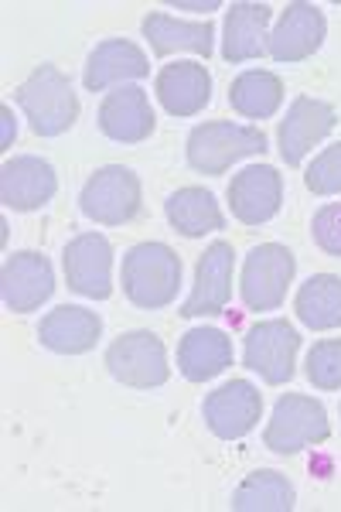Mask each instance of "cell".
I'll list each match as a JSON object with an SVG mask.
<instances>
[{"mask_svg":"<svg viewBox=\"0 0 341 512\" xmlns=\"http://www.w3.org/2000/svg\"><path fill=\"white\" fill-rule=\"evenodd\" d=\"M181 287V260L164 243H137L123 256V294L144 311L168 308Z\"/></svg>","mask_w":341,"mask_h":512,"instance_id":"obj_1","label":"cell"},{"mask_svg":"<svg viewBox=\"0 0 341 512\" xmlns=\"http://www.w3.org/2000/svg\"><path fill=\"white\" fill-rule=\"evenodd\" d=\"M18 106L24 110V117L31 120V130L38 137L65 134L79 117V99L72 93V82L55 65H41V69H35L21 82Z\"/></svg>","mask_w":341,"mask_h":512,"instance_id":"obj_2","label":"cell"},{"mask_svg":"<svg viewBox=\"0 0 341 512\" xmlns=\"http://www.w3.org/2000/svg\"><path fill=\"white\" fill-rule=\"evenodd\" d=\"M263 151V130L243 123H202L188 134V164L198 175H226L236 161Z\"/></svg>","mask_w":341,"mask_h":512,"instance_id":"obj_3","label":"cell"},{"mask_svg":"<svg viewBox=\"0 0 341 512\" xmlns=\"http://www.w3.org/2000/svg\"><path fill=\"white\" fill-rule=\"evenodd\" d=\"M331 424H328V410L321 407L318 400L301 393H287L277 400L273 407V417L266 424V448L273 454H297L311 444L328 441Z\"/></svg>","mask_w":341,"mask_h":512,"instance_id":"obj_4","label":"cell"},{"mask_svg":"<svg viewBox=\"0 0 341 512\" xmlns=\"http://www.w3.org/2000/svg\"><path fill=\"white\" fill-rule=\"evenodd\" d=\"M106 369L116 383L133 386V390H154V386H164L171 376L168 366V352H164V342L154 332H127L106 349Z\"/></svg>","mask_w":341,"mask_h":512,"instance_id":"obj_5","label":"cell"},{"mask_svg":"<svg viewBox=\"0 0 341 512\" xmlns=\"http://www.w3.org/2000/svg\"><path fill=\"white\" fill-rule=\"evenodd\" d=\"M297 349H301V335L284 318L260 321L246 332L243 342V366L253 369L263 383L284 386L294 379Z\"/></svg>","mask_w":341,"mask_h":512,"instance_id":"obj_6","label":"cell"},{"mask_svg":"<svg viewBox=\"0 0 341 512\" xmlns=\"http://www.w3.org/2000/svg\"><path fill=\"white\" fill-rule=\"evenodd\" d=\"M79 209L99 226H123L140 212V178L123 164H106L82 185Z\"/></svg>","mask_w":341,"mask_h":512,"instance_id":"obj_7","label":"cell"},{"mask_svg":"<svg viewBox=\"0 0 341 512\" xmlns=\"http://www.w3.org/2000/svg\"><path fill=\"white\" fill-rule=\"evenodd\" d=\"M294 253L280 243H263L249 250L243 263V301L249 311H277L287 297V284L294 280Z\"/></svg>","mask_w":341,"mask_h":512,"instance_id":"obj_8","label":"cell"},{"mask_svg":"<svg viewBox=\"0 0 341 512\" xmlns=\"http://www.w3.org/2000/svg\"><path fill=\"white\" fill-rule=\"evenodd\" d=\"M62 267L69 287L82 297L106 301L113 294V246L99 233H82L65 246Z\"/></svg>","mask_w":341,"mask_h":512,"instance_id":"obj_9","label":"cell"},{"mask_svg":"<svg viewBox=\"0 0 341 512\" xmlns=\"http://www.w3.org/2000/svg\"><path fill=\"white\" fill-rule=\"evenodd\" d=\"M335 123H338V113L331 103L311 99V96H297L277 130L280 158L287 161V168H297V164L314 151V144H321V140L335 130Z\"/></svg>","mask_w":341,"mask_h":512,"instance_id":"obj_10","label":"cell"},{"mask_svg":"<svg viewBox=\"0 0 341 512\" xmlns=\"http://www.w3.org/2000/svg\"><path fill=\"white\" fill-rule=\"evenodd\" d=\"M205 424L222 441H239L256 427L263 414V396L246 379H232V383L219 386L215 393L205 396Z\"/></svg>","mask_w":341,"mask_h":512,"instance_id":"obj_11","label":"cell"},{"mask_svg":"<svg viewBox=\"0 0 341 512\" xmlns=\"http://www.w3.org/2000/svg\"><path fill=\"white\" fill-rule=\"evenodd\" d=\"M55 291V274L52 263L41 253H14L4 260V274H0V294H4L7 311L14 315H28L38 311L41 304Z\"/></svg>","mask_w":341,"mask_h":512,"instance_id":"obj_12","label":"cell"},{"mask_svg":"<svg viewBox=\"0 0 341 512\" xmlns=\"http://www.w3.org/2000/svg\"><path fill=\"white\" fill-rule=\"evenodd\" d=\"M280 202H284V178H280L277 168L270 164H253V168H243L229 185V205L232 216L246 226H263L280 212Z\"/></svg>","mask_w":341,"mask_h":512,"instance_id":"obj_13","label":"cell"},{"mask_svg":"<svg viewBox=\"0 0 341 512\" xmlns=\"http://www.w3.org/2000/svg\"><path fill=\"white\" fill-rule=\"evenodd\" d=\"M232 246L229 243H212L202 253L195 267V287L191 297L181 304V318H212L222 315V308L232 297Z\"/></svg>","mask_w":341,"mask_h":512,"instance_id":"obj_14","label":"cell"},{"mask_svg":"<svg viewBox=\"0 0 341 512\" xmlns=\"http://www.w3.org/2000/svg\"><path fill=\"white\" fill-rule=\"evenodd\" d=\"M58 192L55 168L48 161L24 154V158H11L0 168V202L14 212H35L48 205Z\"/></svg>","mask_w":341,"mask_h":512,"instance_id":"obj_15","label":"cell"},{"mask_svg":"<svg viewBox=\"0 0 341 512\" xmlns=\"http://www.w3.org/2000/svg\"><path fill=\"white\" fill-rule=\"evenodd\" d=\"M324 14L314 4H290L284 18L273 28V35L266 38V52L273 62H304L311 59L324 41Z\"/></svg>","mask_w":341,"mask_h":512,"instance_id":"obj_16","label":"cell"},{"mask_svg":"<svg viewBox=\"0 0 341 512\" xmlns=\"http://www.w3.org/2000/svg\"><path fill=\"white\" fill-rule=\"evenodd\" d=\"M99 130L116 144H140L154 134L151 99L140 86H116L99 106Z\"/></svg>","mask_w":341,"mask_h":512,"instance_id":"obj_17","label":"cell"},{"mask_svg":"<svg viewBox=\"0 0 341 512\" xmlns=\"http://www.w3.org/2000/svg\"><path fill=\"white\" fill-rule=\"evenodd\" d=\"M151 72L147 65V55L140 52L133 41H123V38H106L99 41L93 48L86 62V82L89 93H103L106 86H127L133 79H144Z\"/></svg>","mask_w":341,"mask_h":512,"instance_id":"obj_18","label":"cell"},{"mask_svg":"<svg viewBox=\"0 0 341 512\" xmlns=\"http://www.w3.org/2000/svg\"><path fill=\"white\" fill-rule=\"evenodd\" d=\"M99 335H103L99 315L89 308H76V304H62V308L48 311L38 328L41 345L58 355H82L96 349Z\"/></svg>","mask_w":341,"mask_h":512,"instance_id":"obj_19","label":"cell"},{"mask_svg":"<svg viewBox=\"0 0 341 512\" xmlns=\"http://www.w3.org/2000/svg\"><path fill=\"white\" fill-rule=\"evenodd\" d=\"M157 99L171 117H195L212 99V76L198 62L164 65L157 76Z\"/></svg>","mask_w":341,"mask_h":512,"instance_id":"obj_20","label":"cell"},{"mask_svg":"<svg viewBox=\"0 0 341 512\" xmlns=\"http://www.w3.org/2000/svg\"><path fill=\"white\" fill-rule=\"evenodd\" d=\"M232 366V342L219 328H191L178 342V369L188 383H205Z\"/></svg>","mask_w":341,"mask_h":512,"instance_id":"obj_21","label":"cell"},{"mask_svg":"<svg viewBox=\"0 0 341 512\" xmlns=\"http://www.w3.org/2000/svg\"><path fill=\"white\" fill-rule=\"evenodd\" d=\"M270 4H232L226 14V38H222V59L249 62L263 55L266 28H270Z\"/></svg>","mask_w":341,"mask_h":512,"instance_id":"obj_22","label":"cell"},{"mask_svg":"<svg viewBox=\"0 0 341 512\" xmlns=\"http://www.w3.org/2000/svg\"><path fill=\"white\" fill-rule=\"evenodd\" d=\"M144 38L151 41L157 59L174 55V52H195V55H202V59L212 55V24L209 21L191 24V21H174L168 14H147Z\"/></svg>","mask_w":341,"mask_h":512,"instance_id":"obj_23","label":"cell"},{"mask_svg":"<svg viewBox=\"0 0 341 512\" xmlns=\"http://www.w3.org/2000/svg\"><path fill=\"white\" fill-rule=\"evenodd\" d=\"M164 212H168L171 226L188 239H198L226 226V219H222V212H219V202H215V195L205 192V188H178V192L164 202Z\"/></svg>","mask_w":341,"mask_h":512,"instance_id":"obj_24","label":"cell"},{"mask_svg":"<svg viewBox=\"0 0 341 512\" xmlns=\"http://www.w3.org/2000/svg\"><path fill=\"white\" fill-rule=\"evenodd\" d=\"M297 318L314 332H328L341 325V277L335 274H314L297 291Z\"/></svg>","mask_w":341,"mask_h":512,"instance_id":"obj_25","label":"cell"},{"mask_svg":"<svg viewBox=\"0 0 341 512\" xmlns=\"http://www.w3.org/2000/svg\"><path fill=\"white\" fill-rule=\"evenodd\" d=\"M280 103H284V82L273 76V72L249 69L229 86V106L249 120L273 117L280 110Z\"/></svg>","mask_w":341,"mask_h":512,"instance_id":"obj_26","label":"cell"},{"mask_svg":"<svg viewBox=\"0 0 341 512\" xmlns=\"http://www.w3.org/2000/svg\"><path fill=\"white\" fill-rule=\"evenodd\" d=\"M236 512H290L294 509V485L280 472H253L232 492Z\"/></svg>","mask_w":341,"mask_h":512,"instance_id":"obj_27","label":"cell"},{"mask_svg":"<svg viewBox=\"0 0 341 512\" xmlns=\"http://www.w3.org/2000/svg\"><path fill=\"white\" fill-rule=\"evenodd\" d=\"M307 379L318 390H341V338H324L307 352Z\"/></svg>","mask_w":341,"mask_h":512,"instance_id":"obj_28","label":"cell"},{"mask_svg":"<svg viewBox=\"0 0 341 512\" xmlns=\"http://www.w3.org/2000/svg\"><path fill=\"white\" fill-rule=\"evenodd\" d=\"M304 185L314 195H341V144L328 147V151L314 158L304 175Z\"/></svg>","mask_w":341,"mask_h":512,"instance_id":"obj_29","label":"cell"},{"mask_svg":"<svg viewBox=\"0 0 341 512\" xmlns=\"http://www.w3.org/2000/svg\"><path fill=\"white\" fill-rule=\"evenodd\" d=\"M311 236L328 256H341V202L324 205L311 222Z\"/></svg>","mask_w":341,"mask_h":512,"instance_id":"obj_30","label":"cell"},{"mask_svg":"<svg viewBox=\"0 0 341 512\" xmlns=\"http://www.w3.org/2000/svg\"><path fill=\"white\" fill-rule=\"evenodd\" d=\"M0 120H4V137H0V147H11L14 134H18V127H14V113H11V106H0Z\"/></svg>","mask_w":341,"mask_h":512,"instance_id":"obj_31","label":"cell"},{"mask_svg":"<svg viewBox=\"0 0 341 512\" xmlns=\"http://www.w3.org/2000/svg\"><path fill=\"white\" fill-rule=\"evenodd\" d=\"M174 7H178V11H205V14H209V11H219V0H209V4H185V0H174Z\"/></svg>","mask_w":341,"mask_h":512,"instance_id":"obj_32","label":"cell"}]
</instances>
